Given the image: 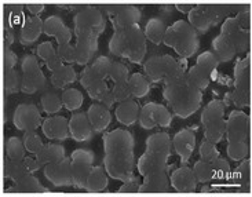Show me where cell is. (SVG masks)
Wrapping results in <instances>:
<instances>
[{
	"mask_svg": "<svg viewBox=\"0 0 252 197\" xmlns=\"http://www.w3.org/2000/svg\"><path fill=\"white\" fill-rule=\"evenodd\" d=\"M76 39H95L103 33L106 28V20L102 11L95 6L80 7L79 13L75 15Z\"/></svg>",
	"mask_w": 252,
	"mask_h": 197,
	"instance_id": "obj_7",
	"label": "cell"
},
{
	"mask_svg": "<svg viewBox=\"0 0 252 197\" xmlns=\"http://www.w3.org/2000/svg\"><path fill=\"white\" fill-rule=\"evenodd\" d=\"M109 174L105 168V165H94L91 171H90V175L87 178V186H86V191L90 193H96V192H103L106 191L108 184H109Z\"/></svg>",
	"mask_w": 252,
	"mask_h": 197,
	"instance_id": "obj_28",
	"label": "cell"
},
{
	"mask_svg": "<svg viewBox=\"0 0 252 197\" xmlns=\"http://www.w3.org/2000/svg\"><path fill=\"white\" fill-rule=\"evenodd\" d=\"M17 54L14 53L11 48H4V70H11V69H15V65H17Z\"/></svg>",
	"mask_w": 252,
	"mask_h": 197,
	"instance_id": "obj_56",
	"label": "cell"
},
{
	"mask_svg": "<svg viewBox=\"0 0 252 197\" xmlns=\"http://www.w3.org/2000/svg\"><path fill=\"white\" fill-rule=\"evenodd\" d=\"M44 33V21L40 17L29 15L24 18L20 31V43L22 46H32Z\"/></svg>",
	"mask_w": 252,
	"mask_h": 197,
	"instance_id": "obj_21",
	"label": "cell"
},
{
	"mask_svg": "<svg viewBox=\"0 0 252 197\" xmlns=\"http://www.w3.org/2000/svg\"><path fill=\"white\" fill-rule=\"evenodd\" d=\"M27 156V148L24 141L18 136H10L6 141V157L10 160H24Z\"/></svg>",
	"mask_w": 252,
	"mask_h": 197,
	"instance_id": "obj_37",
	"label": "cell"
},
{
	"mask_svg": "<svg viewBox=\"0 0 252 197\" xmlns=\"http://www.w3.org/2000/svg\"><path fill=\"white\" fill-rule=\"evenodd\" d=\"M72 170H73V182L76 188L84 189L87 186V178L90 171L94 167V152L90 149H76L72 153Z\"/></svg>",
	"mask_w": 252,
	"mask_h": 197,
	"instance_id": "obj_13",
	"label": "cell"
},
{
	"mask_svg": "<svg viewBox=\"0 0 252 197\" xmlns=\"http://www.w3.org/2000/svg\"><path fill=\"white\" fill-rule=\"evenodd\" d=\"M172 148L181 157V162L184 164L188 163L196 148V130L184 129L178 131L172 138Z\"/></svg>",
	"mask_w": 252,
	"mask_h": 197,
	"instance_id": "obj_18",
	"label": "cell"
},
{
	"mask_svg": "<svg viewBox=\"0 0 252 197\" xmlns=\"http://www.w3.org/2000/svg\"><path fill=\"white\" fill-rule=\"evenodd\" d=\"M44 177L54 186H75L73 182V170H72V159L65 157L60 162L50 163L44 165Z\"/></svg>",
	"mask_w": 252,
	"mask_h": 197,
	"instance_id": "obj_17",
	"label": "cell"
},
{
	"mask_svg": "<svg viewBox=\"0 0 252 197\" xmlns=\"http://www.w3.org/2000/svg\"><path fill=\"white\" fill-rule=\"evenodd\" d=\"M220 34L232 44L239 55L246 53L250 47L248 29L241 27L236 17H227L223 21V24L220 27Z\"/></svg>",
	"mask_w": 252,
	"mask_h": 197,
	"instance_id": "obj_15",
	"label": "cell"
},
{
	"mask_svg": "<svg viewBox=\"0 0 252 197\" xmlns=\"http://www.w3.org/2000/svg\"><path fill=\"white\" fill-rule=\"evenodd\" d=\"M76 64L87 66L98 53V40L95 39H76Z\"/></svg>",
	"mask_w": 252,
	"mask_h": 197,
	"instance_id": "obj_27",
	"label": "cell"
},
{
	"mask_svg": "<svg viewBox=\"0 0 252 197\" xmlns=\"http://www.w3.org/2000/svg\"><path fill=\"white\" fill-rule=\"evenodd\" d=\"M40 68V64L37 61V57L33 54H28L22 58L21 61V72L27 73V72H32L36 69Z\"/></svg>",
	"mask_w": 252,
	"mask_h": 197,
	"instance_id": "obj_54",
	"label": "cell"
},
{
	"mask_svg": "<svg viewBox=\"0 0 252 197\" xmlns=\"http://www.w3.org/2000/svg\"><path fill=\"white\" fill-rule=\"evenodd\" d=\"M251 58L239 60L234 68V87L225 96L226 106H233L236 109H244L250 103V75H251Z\"/></svg>",
	"mask_w": 252,
	"mask_h": 197,
	"instance_id": "obj_8",
	"label": "cell"
},
{
	"mask_svg": "<svg viewBox=\"0 0 252 197\" xmlns=\"http://www.w3.org/2000/svg\"><path fill=\"white\" fill-rule=\"evenodd\" d=\"M164 44L174 48V51L179 55V58L188 60L197 53L200 46L198 33L188 21H175L167 29Z\"/></svg>",
	"mask_w": 252,
	"mask_h": 197,
	"instance_id": "obj_6",
	"label": "cell"
},
{
	"mask_svg": "<svg viewBox=\"0 0 252 197\" xmlns=\"http://www.w3.org/2000/svg\"><path fill=\"white\" fill-rule=\"evenodd\" d=\"M57 54L62 58V61L66 65H73L76 64V47L70 43H63L58 44L57 47Z\"/></svg>",
	"mask_w": 252,
	"mask_h": 197,
	"instance_id": "obj_50",
	"label": "cell"
},
{
	"mask_svg": "<svg viewBox=\"0 0 252 197\" xmlns=\"http://www.w3.org/2000/svg\"><path fill=\"white\" fill-rule=\"evenodd\" d=\"M167 29L163 20L160 18H150L146 22V27H145V36L149 41H152L153 44H163L164 39H165V33H167Z\"/></svg>",
	"mask_w": 252,
	"mask_h": 197,
	"instance_id": "obj_32",
	"label": "cell"
},
{
	"mask_svg": "<svg viewBox=\"0 0 252 197\" xmlns=\"http://www.w3.org/2000/svg\"><path fill=\"white\" fill-rule=\"evenodd\" d=\"M14 192H31V193H44L47 189L40 184V181L34 177L33 172H28L24 177L17 179L13 186Z\"/></svg>",
	"mask_w": 252,
	"mask_h": 197,
	"instance_id": "obj_34",
	"label": "cell"
},
{
	"mask_svg": "<svg viewBox=\"0 0 252 197\" xmlns=\"http://www.w3.org/2000/svg\"><path fill=\"white\" fill-rule=\"evenodd\" d=\"M211 76L212 73H210L208 70H205L204 68H201L197 64L194 66H191L190 69H188V72H186V79L193 86H196L197 89L201 90V91H204L210 86Z\"/></svg>",
	"mask_w": 252,
	"mask_h": 197,
	"instance_id": "obj_35",
	"label": "cell"
},
{
	"mask_svg": "<svg viewBox=\"0 0 252 197\" xmlns=\"http://www.w3.org/2000/svg\"><path fill=\"white\" fill-rule=\"evenodd\" d=\"M46 64V66H47L48 70H51V73L55 72V70H58V69H61L63 65H65V62L62 61V58L58 54H55L53 58H50L48 61L44 62Z\"/></svg>",
	"mask_w": 252,
	"mask_h": 197,
	"instance_id": "obj_57",
	"label": "cell"
},
{
	"mask_svg": "<svg viewBox=\"0 0 252 197\" xmlns=\"http://www.w3.org/2000/svg\"><path fill=\"white\" fill-rule=\"evenodd\" d=\"M103 165L110 178L126 182L134 177V136L124 129H115L103 135Z\"/></svg>",
	"mask_w": 252,
	"mask_h": 197,
	"instance_id": "obj_1",
	"label": "cell"
},
{
	"mask_svg": "<svg viewBox=\"0 0 252 197\" xmlns=\"http://www.w3.org/2000/svg\"><path fill=\"white\" fill-rule=\"evenodd\" d=\"M55 54H57V48L53 46L51 41H44V43L39 44L37 48H36V55L44 62L48 61L50 58H53Z\"/></svg>",
	"mask_w": 252,
	"mask_h": 197,
	"instance_id": "obj_52",
	"label": "cell"
},
{
	"mask_svg": "<svg viewBox=\"0 0 252 197\" xmlns=\"http://www.w3.org/2000/svg\"><path fill=\"white\" fill-rule=\"evenodd\" d=\"M112 64H113V61L110 60L109 57H98L95 61L93 62L90 66H91V69L94 70V73H95L98 77L106 80V79L109 77Z\"/></svg>",
	"mask_w": 252,
	"mask_h": 197,
	"instance_id": "obj_44",
	"label": "cell"
},
{
	"mask_svg": "<svg viewBox=\"0 0 252 197\" xmlns=\"http://www.w3.org/2000/svg\"><path fill=\"white\" fill-rule=\"evenodd\" d=\"M193 170H194V174H196L198 184H208V182H211L212 179H217L214 162L198 160L197 163L194 164Z\"/></svg>",
	"mask_w": 252,
	"mask_h": 197,
	"instance_id": "obj_38",
	"label": "cell"
},
{
	"mask_svg": "<svg viewBox=\"0 0 252 197\" xmlns=\"http://www.w3.org/2000/svg\"><path fill=\"white\" fill-rule=\"evenodd\" d=\"M27 10L29 13L32 14V15H36V17H39L43 11H44V4H41V3H31V4H27Z\"/></svg>",
	"mask_w": 252,
	"mask_h": 197,
	"instance_id": "obj_59",
	"label": "cell"
},
{
	"mask_svg": "<svg viewBox=\"0 0 252 197\" xmlns=\"http://www.w3.org/2000/svg\"><path fill=\"white\" fill-rule=\"evenodd\" d=\"M175 8H177L178 11H181V13L189 14L194 8V4H182V3H178V4H175Z\"/></svg>",
	"mask_w": 252,
	"mask_h": 197,
	"instance_id": "obj_62",
	"label": "cell"
},
{
	"mask_svg": "<svg viewBox=\"0 0 252 197\" xmlns=\"http://www.w3.org/2000/svg\"><path fill=\"white\" fill-rule=\"evenodd\" d=\"M39 163L41 165H46V164L55 163V162H60L62 159L66 157V152L65 148L61 143H47L44 145L41 150L36 155Z\"/></svg>",
	"mask_w": 252,
	"mask_h": 197,
	"instance_id": "obj_30",
	"label": "cell"
},
{
	"mask_svg": "<svg viewBox=\"0 0 252 197\" xmlns=\"http://www.w3.org/2000/svg\"><path fill=\"white\" fill-rule=\"evenodd\" d=\"M22 141L25 143L27 152L32 153V155H37L41 150V148L46 145L43 142L41 136L36 131H25L24 136H22Z\"/></svg>",
	"mask_w": 252,
	"mask_h": 197,
	"instance_id": "obj_43",
	"label": "cell"
},
{
	"mask_svg": "<svg viewBox=\"0 0 252 197\" xmlns=\"http://www.w3.org/2000/svg\"><path fill=\"white\" fill-rule=\"evenodd\" d=\"M170 178L167 171L155 172L143 177L142 185L139 193H157V192H167L170 189Z\"/></svg>",
	"mask_w": 252,
	"mask_h": 197,
	"instance_id": "obj_26",
	"label": "cell"
},
{
	"mask_svg": "<svg viewBox=\"0 0 252 197\" xmlns=\"http://www.w3.org/2000/svg\"><path fill=\"white\" fill-rule=\"evenodd\" d=\"M15 40V36H14V29H10V28L4 27V47L10 48L11 44Z\"/></svg>",
	"mask_w": 252,
	"mask_h": 197,
	"instance_id": "obj_61",
	"label": "cell"
},
{
	"mask_svg": "<svg viewBox=\"0 0 252 197\" xmlns=\"http://www.w3.org/2000/svg\"><path fill=\"white\" fill-rule=\"evenodd\" d=\"M172 139L167 132H156L146 139V150L138 160V172L146 177L155 172L167 171L172 152Z\"/></svg>",
	"mask_w": 252,
	"mask_h": 197,
	"instance_id": "obj_3",
	"label": "cell"
},
{
	"mask_svg": "<svg viewBox=\"0 0 252 197\" xmlns=\"http://www.w3.org/2000/svg\"><path fill=\"white\" fill-rule=\"evenodd\" d=\"M109 79L115 83H124L128 82L129 79V73H128V68L122 64V62L113 61L112 64V68H110V73H109Z\"/></svg>",
	"mask_w": 252,
	"mask_h": 197,
	"instance_id": "obj_45",
	"label": "cell"
},
{
	"mask_svg": "<svg viewBox=\"0 0 252 197\" xmlns=\"http://www.w3.org/2000/svg\"><path fill=\"white\" fill-rule=\"evenodd\" d=\"M69 129H70V136L77 142H86L93 138L94 130L90 123L87 112H77L73 113L69 120Z\"/></svg>",
	"mask_w": 252,
	"mask_h": 197,
	"instance_id": "obj_20",
	"label": "cell"
},
{
	"mask_svg": "<svg viewBox=\"0 0 252 197\" xmlns=\"http://www.w3.org/2000/svg\"><path fill=\"white\" fill-rule=\"evenodd\" d=\"M141 185L142 182H139L138 177H131L129 179H127L126 182H123V185L119 188V193H136L141 189Z\"/></svg>",
	"mask_w": 252,
	"mask_h": 197,
	"instance_id": "obj_55",
	"label": "cell"
},
{
	"mask_svg": "<svg viewBox=\"0 0 252 197\" xmlns=\"http://www.w3.org/2000/svg\"><path fill=\"white\" fill-rule=\"evenodd\" d=\"M226 105L220 99L211 101L201 113V124L204 127V139L212 143H219L226 135L227 119H225Z\"/></svg>",
	"mask_w": 252,
	"mask_h": 197,
	"instance_id": "obj_9",
	"label": "cell"
},
{
	"mask_svg": "<svg viewBox=\"0 0 252 197\" xmlns=\"http://www.w3.org/2000/svg\"><path fill=\"white\" fill-rule=\"evenodd\" d=\"M46 84V76L43 73L41 68L32 70V72H27L22 73V86H21V91L24 94H34L39 90H41Z\"/></svg>",
	"mask_w": 252,
	"mask_h": 197,
	"instance_id": "obj_29",
	"label": "cell"
},
{
	"mask_svg": "<svg viewBox=\"0 0 252 197\" xmlns=\"http://www.w3.org/2000/svg\"><path fill=\"white\" fill-rule=\"evenodd\" d=\"M21 86H22V73H20L17 69L4 70V91L7 96L21 91Z\"/></svg>",
	"mask_w": 252,
	"mask_h": 197,
	"instance_id": "obj_42",
	"label": "cell"
},
{
	"mask_svg": "<svg viewBox=\"0 0 252 197\" xmlns=\"http://www.w3.org/2000/svg\"><path fill=\"white\" fill-rule=\"evenodd\" d=\"M87 116L94 132H103L112 122L110 109L106 108L102 103H93L87 110Z\"/></svg>",
	"mask_w": 252,
	"mask_h": 197,
	"instance_id": "obj_24",
	"label": "cell"
},
{
	"mask_svg": "<svg viewBox=\"0 0 252 197\" xmlns=\"http://www.w3.org/2000/svg\"><path fill=\"white\" fill-rule=\"evenodd\" d=\"M143 69L146 76L153 83L163 82L165 84L186 75V72L181 68L179 62L168 54L150 57L143 64Z\"/></svg>",
	"mask_w": 252,
	"mask_h": 197,
	"instance_id": "obj_11",
	"label": "cell"
},
{
	"mask_svg": "<svg viewBox=\"0 0 252 197\" xmlns=\"http://www.w3.org/2000/svg\"><path fill=\"white\" fill-rule=\"evenodd\" d=\"M61 98L63 108H66L68 110L80 109L83 105V101H84L82 91L77 89H65L62 91Z\"/></svg>",
	"mask_w": 252,
	"mask_h": 197,
	"instance_id": "obj_39",
	"label": "cell"
},
{
	"mask_svg": "<svg viewBox=\"0 0 252 197\" xmlns=\"http://www.w3.org/2000/svg\"><path fill=\"white\" fill-rule=\"evenodd\" d=\"M196 64L200 65L201 68H204L205 70H208L210 73H214V70L218 68V65L220 62H219L217 55L214 54L212 51H205L203 54L198 55Z\"/></svg>",
	"mask_w": 252,
	"mask_h": 197,
	"instance_id": "obj_48",
	"label": "cell"
},
{
	"mask_svg": "<svg viewBox=\"0 0 252 197\" xmlns=\"http://www.w3.org/2000/svg\"><path fill=\"white\" fill-rule=\"evenodd\" d=\"M115 102H116V98H115V96H113V93H112V89L105 94V96L101 98V101H99V103H102V105H105L106 108H112L113 105H115Z\"/></svg>",
	"mask_w": 252,
	"mask_h": 197,
	"instance_id": "obj_60",
	"label": "cell"
},
{
	"mask_svg": "<svg viewBox=\"0 0 252 197\" xmlns=\"http://www.w3.org/2000/svg\"><path fill=\"white\" fill-rule=\"evenodd\" d=\"M41 130L48 139L54 141H65L70 136L69 120L63 116H48L43 120Z\"/></svg>",
	"mask_w": 252,
	"mask_h": 197,
	"instance_id": "obj_19",
	"label": "cell"
},
{
	"mask_svg": "<svg viewBox=\"0 0 252 197\" xmlns=\"http://www.w3.org/2000/svg\"><path fill=\"white\" fill-rule=\"evenodd\" d=\"M150 80L149 77L142 73H134V75L129 76L128 84L132 91V96L134 98H143L149 94L150 91Z\"/></svg>",
	"mask_w": 252,
	"mask_h": 197,
	"instance_id": "obj_36",
	"label": "cell"
},
{
	"mask_svg": "<svg viewBox=\"0 0 252 197\" xmlns=\"http://www.w3.org/2000/svg\"><path fill=\"white\" fill-rule=\"evenodd\" d=\"M44 34L55 37L58 44L70 43L72 40V31L63 24L62 18L58 15H51L44 20Z\"/></svg>",
	"mask_w": 252,
	"mask_h": 197,
	"instance_id": "obj_23",
	"label": "cell"
},
{
	"mask_svg": "<svg viewBox=\"0 0 252 197\" xmlns=\"http://www.w3.org/2000/svg\"><path fill=\"white\" fill-rule=\"evenodd\" d=\"M109 51L110 54L127 58L134 64H142L148 51L145 32L139 25L115 31L109 41Z\"/></svg>",
	"mask_w": 252,
	"mask_h": 197,
	"instance_id": "obj_4",
	"label": "cell"
},
{
	"mask_svg": "<svg viewBox=\"0 0 252 197\" xmlns=\"http://www.w3.org/2000/svg\"><path fill=\"white\" fill-rule=\"evenodd\" d=\"M15 129L21 131H36L43 124L40 110L33 103H20L13 115Z\"/></svg>",
	"mask_w": 252,
	"mask_h": 197,
	"instance_id": "obj_16",
	"label": "cell"
},
{
	"mask_svg": "<svg viewBox=\"0 0 252 197\" xmlns=\"http://www.w3.org/2000/svg\"><path fill=\"white\" fill-rule=\"evenodd\" d=\"M28 172H31V171H28L22 160L21 162H18V160H10V159L6 157V162H4V175L8 179H11L13 182H15L17 179L24 177Z\"/></svg>",
	"mask_w": 252,
	"mask_h": 197,
	"instance_id": "obj_40",
	"label": "cell"
},
{
	"mask_svg": "<svg viewBox=\"0 0 252 197\" xmlns=\"http://www.w3.org/2000/svg\"><path fill=\"white\" fill-rule=\"evenodd\" d=\"M163 97L174 115L179 119H188L201 106L203 91L193 86L184 75L174 82L164 84Z\"/></svg>",
	"mask_w": 252,
	"mask_h": 197,
	"instance_id": "obj_2",
	"label": "cell"
},
{
	"mask_svg": "<svg viewBox=\"0 0 252 197\" xmlns=\"http://www.w3.org/2000/svg\"><path fill=\"white\" fill-rule=\"evenodd\" d=\"M102 10L109 15L110 22L115 31L132 27V25H139L138 22L142 17L139 7L132 6V4H105L102 6Z\"/></svg>",
	"mask_w": 252,
	"mask_h": 197,
	"instance_id": "obj_12",
	"label": "cell"
},
{
	"mask_svg": "<svg viewBox=\"0 0 252 197\" xmlns=\"http://www.w3.org/2000/svg\"><path fill=\"white\" fill-rule=\"evenodd\" d=\"M112 93H113V96L116 98V102H119V103L128 101V99H134V96H132V91H131L128 82L115 83L113 89H112Z\"/></svg>",
	"mask_w": 252,
	"mask_h": 197,
	"instance_id": "obj_49",
	"label": "cell"
},
{
	"mask_svg": "<svg viewBox=\"0 0 252 197\" xmlns=\"http://www.w3.org/2000/svg\"><path fill=\"white\" fill-rule=\"evenodd\" d=\"M139 115H141V106L135 99L120 102L115 110L117 122L124 126H132L134 123L139 122Z\"/></svg>",
	"mask_w": 252,
	"mask_h": 197,
	"instance_id": "obj_25",
	"label": "cell"
},
{
	"mask_svg": "<svg viewBox=\"0 0 252 197\" xmlns=\"http://www.w3.org/2000/svg\"><path fill=\"white\" fill-rule=\"evenodd\" d=\"M233 7L223 4H196L188 14V22L196 29L198 34L207 33L212 27L226 20V15L232 13Z\"/></svg>",
	"mask_w": 252,
	"mask_h": 197,
	"instance_id": "obj_10",
	"label": "cell"
},
{
	"mask_svg": "<svg viewBox=\"0 0 252 197\" xmlns=\"http://www.w3.org/2000/svg\"><path fill=\"white\" fill-rule=\"evenodd\" d=\"M40 105L43 112H46L47 115H55L58 113L63 106L62 98L55 93H46L40 98Z\"/></svg>",
	"mask_w": 252,
	"mask_h": 197,
	"instance_id": "obj_41",
	"label": "cell"
},
{
	"mask_svg": "<svg viewBox=\"0 0 252 197\" xmlns=\"http://www.w3.org/2000/svg\"><path fill=\"white\" fill-rule=\"evenodd\" d=\"M212 53L217 55L219 62H229L232 61L234 57H237V51L234 50L232 44L226 40L222 34H218L212 40Z\"/></svg>",
	"mask_w": 252,
	"mask_h": 197,
	"instance_id": "obj_33",
	"label": "cell"
},
{
	"mask_svg": "<svg viewBox=\"0 0 252 197\" xmlns=\"http://www.w3.org/2000/svg\"><path fill=\"white\" fill-rule=\"evenodd\" d=\"M248 122L250 117L243 110L234 109L227 117L226 139H227V155L234 162H240L248 157Z\"/></svg>",
	"mask_w": 252,
	"mask_h": 197,
	"instance_id": "obj_5",
	"label": "cell"
},
{
	"mask_svg": "<svg viewBox=\"0 0 252 197\" xmlns=\"http://www.w3.org/2000/svg\"><path fill=\"white\" fill-rule=\"evenodd\" d=\"M214 167H215V175L217 179H225L230 175V164L227 163V160L218 157L214 162Z\"/></svg>",
	"mask_w": 252,
	"mask_h": 197,
	"instance_id": "obj_53",
	"label": "cell"
},
{
	"mask_svg": "<svg viewBox=\"0 0 252 197\" xmlns=\"http://www.w3.org/2000/svg\"><path fill=\"white\" fill-rule=\"evenodd\" d=\"M77 80V73L72 65H63L61 69L55 70L50 76V83L54 89H65L69 84Z\"/></svg>",
	"mask_w": 252,
	"mask_h": 197,
	"instance_id": "obj_31",
	"label": "cell"
},
{
	"mask_svg": "<svg viewBox=\"0 0 252 197\" xmlns=\"http://www.w3.org/2000/svg\"><path fill=\"white\" fill-rule=\"evenodd\" d=\"M22 6H13L11 8H6V14H4V18H6V28L14 29V25H18L20 24L21 18H22Z\"/></svg>",
	"mask_w": 252,
	"mask_h": 197,
	"instance_id": "obj_51",
	"label": "cell"
},
{
	"mask_svg": "<svg viewBox=\"0 0 252 197\" xmlns=\"http://www.w3.org/2000/svg\"><path fill=\"white\" fill-rule=\"evenodd\" d=\"M172 123V115L161 103L149 102L143 108H141L139 115V124L141 127L146 130H152L160 126V127H170Z\"/></svg>",
	"mask_w": 252,
	"mask_h": 197,
	"instance_id": "obj_14",
	"label": "cell"
},
{
	"mask_svg": "<svg viewBox=\"0 0 252 197\" xmlns=\"http://www.w3.org/2000/svg\"><path fill=\"white\" fill-rule=\"evenodd\" d=\"M109 86H108V83L105 79H98L96 82H94L91 86H89L86 91H87V94L90 96L91 99H94V101H101V98H102L108 91H109Z\"/></svg>",
	"mask_w": 252,
	"mask_h": 197,
	"instance_id": "obj_46",
	"label": "cell"
},
{
	"mask_svg": "<svg viewBox=\"0 0 252 197\" xmlns=\"http://www.w3.org/2000/svg\"><path fill=\"white\" fill-rule=\"evenodd\" d=\"M24 164H25V167L28 168V171H31V172H36V171L40 170L41 164L39 163V160H37V157H29L25 156V159L22 160Z\"/></svg>",
	"mask_w": 252,
	"mask_h": 197,
	"instance_id": "obj_58",
	"label": "cell"
},
{
	"mask_svg": "<svg viewBox=\"0 0 252 197\" xmlns=\"http://www.w3.org/2000/svg\"><path fill=\"white\" fill-rule=\"evenodd\" d=\"M198 153H200V157L201 160L204 162H215L219 156V150L217 149L215 143L210 142L207 139H203L201 143H200V148H198Z\"/></svg>",
	"mask_w": 252,
	"mask_h": 197,
	"instance_id": "obj_47",
	"label": "cell"
},
{
	"mask_svg": "<svg viewBox=\"0 0 252 197\" xmlns=\"http://www.w3.org/2000/svg\"><path fill=\"white\" fill-rule=\"evenodd\" d=\"M171 186L177 192H193L197 188V178L194 174V170L188 167L186 164L181 165L179 168L172 171L170 177Z\"/></svg>",
	"mask_w": 252,
	"mask_h": 197,
	"instance_id": "obj_22",
	"label": "cell"
}]
</instances>
